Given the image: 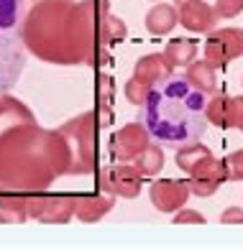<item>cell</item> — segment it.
<instances>
[{
	"instance_id": "cell-2",
	"label": "cell",
	"mask_w": 243,
	"mask_h": 250,
	"mask_svg": "<svg viewBox=\"0 0 243 250\" xmlns=\"http://www.w3.org/2000/svg\"><path fill=\"white\" fill-rule=\"evenodd\" d=\"M23 5L21 0H0V95L16 87L26 66V49L21 41Z\"/></svg>"
},
{
	"instance_id": "cell-25",
	"label": "cell",
	"mask_w": 243,
	"mask_h": 250,
	"mask_svg": "<svg viewBox=\"0 0 243 250\" xmlns=\"http://www.w3.org/2000/svg\"><path fill=\"white\" fill-rule=\"evenodd\" d=\"M187 3H190V0H174V5H177V8H182V5H187Z\"/></svg>"
},
{
	"instance_id": "cell-19",
	"label": "cell",
	"mask_w": 243,
	"mask_h": 250,
	"mask_svg": "<svg viewBox=\"0 0 243 250\" xmlns=\"http://www.w3.org/2000/svg\"><path fill=\"white\" fill-rule=\"evenodd\" d=\"M151 84H146V82H141V79H128L125 82V87H123V92H125V100L131 102V105H136V107H144L146 105V100H148V95H151Z\"/></svg>"
},
{
	"instance_id": "cell-1",
	"label": "cell",
	"mask_w": 243,
	"mask_h": 250,
	"mask_svg": "<svg viewBox=\"0 0 243 250\" xmlns=\"http://www.w3.org/2000/svg\"><path fill=\"white\" fill-rule=\"evenodd\" d=\"M207 97L197 92L187 77H167L154 84L144 105V125L167 146H184L197 141L207 128Z\"/></svg>"
},
{
	"instance_id": "cell-21",
	"label": "cell",
	"mask_w": 243,
	"mask_h": 250,
	"mask_svg": "<svg viewBox=\"0 0 243 250\" xmlns=\"http://www.w3.org/2000/svg\"><path fill=\"white\" fill-rule=\"evenodd\" d=\"M223 164H225V171H228V181H241L243 179V148L233 151Z\"/></svg>"
},
{
	"instance_id": "cell-8",
	"label": "cell",
	"mask_w": 243,
	"mask_h": 250,
	"mask_svg": "<svg viewBox=\"0 0 243 250\" xmlns=\"http://www.w3.org/2000/svg\"><path fill=\"white\" fill-rule=\"evenodd\" d=\"M179 23L192 33H210V31H215L218 13L205 0H190L187 5L179 8Z\"/></svg>"
},
{
	"instance_id": "cell-5",
	"label": "cell",
	"mask_w": 243,
	"mask_h": 250,
	"mask_svg": "<svg viewBox=\"0 0 243 250\" xmlns=\"http://www.w3.org/2000/svg\"><path fill=\"white\" fill-rule=\"evenodd\" d=\"M148 128L146 125H138V123H128L123 125L118 133H113L110 138V156L113 161L118 164H128L141 153L146 146H148Z\"/></svg>"
},
{
	"instance_id": "cell-22",
	"label": "cell",
	"mask_w": 243,
	"mask_h": 250,
	"mask_svg": "<svg viewBox=\"0 0 243 250\" xmlns=\"http://www.w3.org/2000/svg\"><path fill=\"white\" fill-rule=\"evenodd\" d=\"M213 8L218 18H236L243 13V0H215Z\"/></svg>"
},
{
	"instance_id": "cell-11",
	"label": "cell",
	"mask_w": 243,
	"mask_h": 250,
	"mask_svg": "<svg viewBox=\"0 0 243 250\" xmlns=\"http://www.w3.org/2000/svg\"><path fill=\"white\" fill-rule=\"evenodd\" d=\"M187 82L197 89V92L202 95H213L215 89H218V69L210 64V62H192L187 66Z\"/></svg>"
},
{
	"instance_id": "cell-26",
	"label": "cell",
	"mask_w": 243,
	"mask_h": 250,
	"mask_svg": "<svg viewBox=\"0 0 243 250\" xmlns=\"http://www.w3.org/2000/svg\"><path fill=\"white\" fill-rule=\"evenodd\" d=\"M156 3H159V0H156Z\"/></svg>"
},
{
	"instance_id": "cell-15",
	"label": "cell",
	"mask_w": 243,
	"mask_h": 250,
	"mask_svg": "<svg viewBox=\"0 0 243 250\" xmlns=\"http://www.w3.org/2000/svg\"><path fill=\"white\" fill-rule=\"evenodd\" d=\"M133 166H136L144 176H156L161 168H164V151H161L159 146L148 143L146 148L133 158Z\"/></svg>"
},
{
	"instance_id": "cell-7",
	"label": "cell",
	"mask_w": 243,
	"mask_h": 250,
	"mask_svg": "<svg viewBox=\"0 0 243 250\" xmlns=\"http://www.w3.org/2000/svg\"><path fill=\"white\" fill-rule=\"evenodd\" d=\"M225 181H228L225 164L213 158V156H207L205 161H200L190 171V189H192V194H197V197H213Z\"/></svg>"
},
{
	"instance_id": "cell-13",
	"label": "cell",
	"mask_w": 243,
	"mask_h": 250,
	"mask_svg": "<svg viewBox=\"0 0 243 250\" xmlns=\"http://www.w3.org/2000/svg\"><path fill=\"white\" fill-rule=\"evenodd\" d=\"M110 209H113L110 197H79V199H74V212L82 222H95Z\"/></svg>"
},
{
	"instance_id": "cell-6",
	"label": "cell",
	"mask_w": 243,
	"mask_h": 250,
	"mask_svg": "<svg viewBox=\"0 0 243 250\" xmlns=\"http://www.w3.org/2000/svg\"><path fill=\"white\" fill-rule=\"evenodd\" d=\"M192 194L190 181H179V179H156L151 187H148V199L159 212L174 214L177 209H182L187 204Z\"/></svg>"
},
{
	"instance_id": "cell-16",
	"label": "cell",
	"mask_w": 243,
	"mask_h": 250,
	"mask_svg": "<svg viewBox=\"0 0 243 250\" xmlns=\"http://www.w3.org/2000/svg\"><path fill=\"white\" fill-rule=\"evenodd\" d=\"M74 214V202L72 199H46L44 202V212H41V222H69V217Z\"/></svg>"
},
{
	"instance_id": "cell-12",
	"label": "cell",
	"mask_w": 243,
	"mask_h": 250,
	"mask_svg": "<svg viewBox=\"0 0 243 250\" xmlns=\"http://www.w3.org/2000/svg\"><path fill=\"white\" fill-rule=\"evenodd\" d=\"M197 51L200 46L194 39H171L164 49V56L174 69H182V66H190L192 62H197Z\"/></svg>"
},
{
	"instance_id": "cell-24",
	"label": "cell",
	"mask_w": 243,
	"mask_h": 250,
	"mask_svg": "<svg viewBox=\"0 0 243 250\" xmlns=\"http://www.w3.org/2000/svg\"><path fill=\"white\" fill-rule=\"evenodd\" d=\"M220 222H223V225H243V209H241V207H228V209H223Z\"/></svg>"
},
{
	"instance_id": "cell-3",
	"label": "cell",
	"mask_w": 243,
	"mask_h": 250,
	"mask_svg": "<svg viewBox=\"0 0 243 250\" xmlns=\"http://www.w3.org/2000/svg\"><path fill=\"white\" fill-rule=\"evenodd\" d=\"M202 56L215 69L223 72L233 59L243 56V28L210 31V36L205 39V46H202Z\"/></svg>"
},
{
	"instance_id": "cell-18",
	"label": "cell",
	"mask_w": 243,
	"mask_h": 250,
	"mask_svg": "<svg viewBox=\"0 0 243 250\" xmlns=\"http://www.w3.org/2000/svg\"><path fill=\"white\" fill-rule=\"evenodd\" d=\"M225 100L228 95L223 92H213V97L207 100V105H205V115H207V123H213L218 125V128H225Z\"/></svg>"
},
{
	"instance_id": "cell-27",
	"label": "cell",
	"mask_w": 243,
	"mask_h": 250,
	"mask_svg": "<svg viewBox=\"0 0 243 250\" xmlns=\"http://www.w3.org/2000/svg\"><path fill=\"white\" fill-rule=\"evenodd\" d=\"M241 130H243V128H241Z\"/></svg>"
},
{
	"instance_id": "cell-10",
	"label": "cell",
	"mask_w": 243,
	"mask_h": 250,
	"mask_svg": "<svg viewBox=\"0 0 243 250\" xmlns=\"http://www.w3.org/2000/svg\"><path fill=\"white\" fill-rule=\"evenodd\" d=\"M179 23V8L169 5V3H159L146 13V28L154 36H167V33L174 31V26Z\"/></svg>"
},
{
	"instance_id": "cell-9",
	"label": "cell",
	"mask_w": 243,
	"mask_h": 250,
	"mask_svg": "<svg viewBox=\"0 0 243 250\" xmlns=\"http://www.w3.org/2000/svg\"><path fill=\"white\" fill-rule=\"evenodd\" d=\"M171 74H174V66L167 62L164 51L161 54H148V56H144V59H138L136 66H133V77L146 82V84H151V87L159 84L161 79L171 77Z\"/></svg>"
},
{
	"instance_id": "cell-17",
	"label": "cell",
	"mask_w": 243,
	"mask_h": 250,
	"mask_svg": "<svg viewBox=\"0 0 243 250\" xmlns=\"http://www.w3.org/2000/svg\"><path fill=\"white\" fill-rule=\"evenodd\" d=\"M100 33H102V41H105L108 46H113V43H121L125 36H128V28H125V23H123L118 16L105 13V16H102Z\"/></svg>"
},
{
	"instance_id": "cell-4",
	"label": "cell",
	"mask_w": 243,
	"mask_h": 250,
	"mask_svg": "<svg viewBox=\"0 0 243 250\" xmlns=\"http://www.w3.org/2000/svg\"><path fill=\"white\" fill-rule=\"evenodd\" d=\"M141 184H144V174L131 164H115V166H108L100 171V187L108 194L133 199L141 191Z\"/></svg>"
},
{
	"instance_id": "cell-20",
	"label": "cell",
	"mask_w": 243,
	"mask_h": 250,
	"mask_svg": "<svg viewBox=\"0 0 243 250\" xmlns=\"http://www.w3.org/2000/svg\"><path fill=\"white\" fill-rule=\"evenodd\" d=\"M225 128H243V97L225 100Z\"/></svg>"
},
{
	"instance_id": "cell-14",
	"label": "cell",
	"mask_w": 243,
	"mask_h": 250,
	"mask_svg": "<svg viewBox=\"0 0 243 250\" xmlns=\"http://www.w3.org/2000/svg\"><path fill=\"white\" fill-rule=\"evenodd\" d=\"M207 156H213V153H210V148H207L205 143H200V141H190V143H184L182 148H177L174 164H177V168H179V171L190 174L192 168L197 166L200 161H205Z\"/></svg>"
},
{
	"instance_id": "cell-23",
	"label": "cell",
	"mask_w": 243,
	"mask_h": 250,
	"mask_svg": "<svg viewBox=\"0 0 243 250\" xmlns=\"http://www.w3.org/2000/svg\"><path fill=\"white\" fill-rule=\"evenodd\" d=\"M174 225H202L205 222V214L202 212H194V209H177L174 212Z\"/></svg>"
}]
</instances>
